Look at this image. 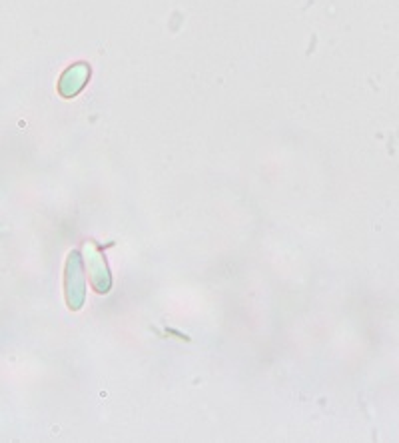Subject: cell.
<instances>
[{"label":"cell","mask_w":399,"mask_h":443,"mask_svg":"<svg viewBox=\"0 0 399 443\" xmlns=\"http://www.w3.org/2000/svg\"><path fill=\"white\" fill-rule=\"evenodd\" d=\"M86 78H88V68H86L84 64H78V66L70 68V70L62 76V80H60V94L66 96V98L78 94L80 90H82V86H84V82H86Z\"/></svg>","instance_id":"obj_3"},{"label":"cell","mask_w":399,"mask_h":443,"mask_svg":"<svg viewBox=\"0 0 399 443\" xmlns=\"http://www.w3.org/2000/svg\"><path fill=\"white\" fill-rule=\"evenodd\" d=\"M84 262H86L88 274H90L92 288L98 294H108L110 285H112V278H110L108 266L104 262V258H102V254H100V250L94 242L84 244Z\"/></svg>","instance_id":"obj_2"},{"label":"cell","mask_w":399,"mask_h":443,"mask_svg":"<svg viewBox=\"0 0 399 443\" xmlns=\"http://www.w3.org/2000/svg\"><path fill=\"white\" fill-rule=\"evenodd\" d=\"M64 294L66 303L72 312H78L86 300V280L82 272V258L76 250L68 254L66 270H64Z\"/></svg>","instance_id":"obj_1"}]
</instances>
